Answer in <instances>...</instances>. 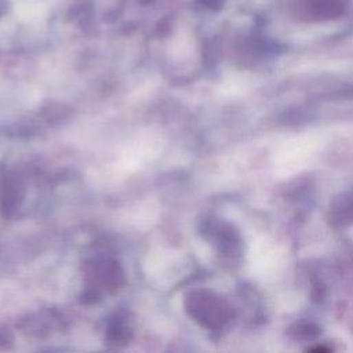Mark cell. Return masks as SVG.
<instances>
[{"instance_id":"obj_1","label":"cell","mask_w":353,"mask_h":353,"mask_svg":"<svg viewBox=\"0 0 353 353\" xmlns=\"http://www.w3.org/2000/svg\"><path fill=\"white\" fill-rule=\"evenodd\" d=\"M347 0H305L303 11L313 19L336 18L343 14Z\"/></svg>"},{"instance_id":"obj_2","label":"cell","mask_w":353,"mask_h":353,"mask_svg":"<svg viewBox=\"0 0 353 353\" xmlns=\"http://www.w3.org/2000/svg\"><path fill=\"white\" fill-rule=\"evenodd\" d=\"M223 1H225V0H200V3H201L204 7H207V8H210V10H214V11L222 8Z\"/></svg>"},{"instance_id":"obj_3","label":"cell","mask_w":353,"mask_h":353,"mask_svg":"<svg viewBox=\"0 0 353 353\" xmlns=\"http://www.w3.org/2000/svg\"><path fill=\"white\" fill-rule=\"evenodd\" d=\"M153 0H141V3H143V4H148V3H152Z\"/></svg>"}]
</instances>
